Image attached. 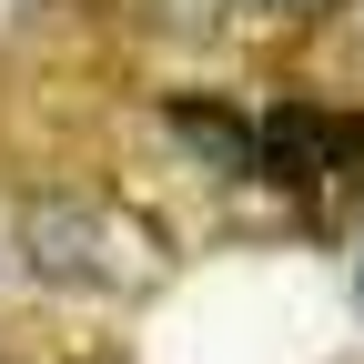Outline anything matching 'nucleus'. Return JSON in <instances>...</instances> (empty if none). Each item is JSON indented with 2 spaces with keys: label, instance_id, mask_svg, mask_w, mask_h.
<instances>
[{
  "label": "nucleus",
  "instance_id": "obj_1",
  "mask_svg": "<svg viewBox=\"0 0 364 364\" xmlns=\"http://www.w3.org/2000/svg\"><path fill=\"white\" fill-rule=\"evenodd\" d=\"M11 253L31 284H61V294H152L162 284V233L142 213H122L112 193H81V182H51L21 203Z\"/></svg>",
  "mask_w": 364,
  "mask_h": 364
},
{
  "label": "nucleus",
  "instance_id": "obj_2",
  "mask_svg": "<svg viewBox=\"0 0 364 364\" xmlns=\"http://www.w3.org/2000/svg\"><path fill=\"white\" fill-rule=\"evenodd\" d=\"M253 142H263V172L294 182V193H324V182H354V172H364L354 122H334L324 102H273V112L253 122Z\"/></svg>",
  "mask_w": 364,
  "mask_h": 364
},
{
  "label": "nucleus",
  "instance_id": "obj_3",
  "mask_svg": "<svg viewBox=\"0 0 364 364\" xmlns=\"http://www.w3.org/2000/svg\"><path fill=\"white\" fill-rule=\"evenodd\" d=\"M162 132H172V142L193 152L203 172H223V182H253V172H263V142H253V122H243V112H223V102H203V91L162 102Z\"/></svg>",
  "mask_w": 364,
  "mask_h": 364
},
{
  "label": "nucleus",
  "instance_id": "obj_4",
  "mask_svg": "<svg viewBox=\"0 0 364 364\" xmlns=\"http://www.w3.org/2000/svg\"><path fill=\"white\" fill-rule=\"evenodd\" d=\"M273 11H324V0H273Z\"/></svg>",
  "mask_w": 364,
  "mask_h": 364
},
{
  "label": "nucleus",
  "instance_id": "obj_5",
  "mask_svg": "<svg viewBox=\"0 0 364 364\" xmlns=\"http://www.w3.org/2000/svg\"><path fill=\"white\" fill-rule=\"evenodd\" d=\"M0 273H11V253H0Z\"/></svg>",
  "mask_w": 364,
  "mask_h": 364
}]
</instances>
